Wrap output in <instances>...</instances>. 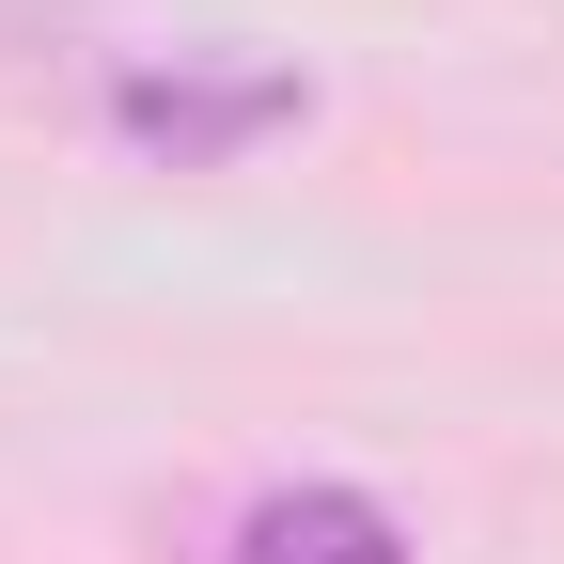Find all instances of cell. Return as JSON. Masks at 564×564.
<instances>
[{"label": "cell", "instance_id": "obj_2", "mask_svg": "<svg viewBox=\"0 0 564 564\" xmlns=\"http://www.w3.org/2000/svg\"><path fill=\"white\" fill-rule=\"evenodd\" d=\"M236 564H408V533L361 502V486H267L236 518Z\"/></svg>", "mask_w": 564, "mask_h": 564}, {"label": "cell", "instance_id": "obj_1", "mask_svg": "<svg viewBox=\"0 0 564 564\" xmlns=\"http://www.w3.org/2000/svg\"><path fill=\"white\" fill-rule=\"evenodd\" d=\"M299 63H126L110 79V126L141 141V158H173V173H220L251 158L267 126H299Z\"/></svg>", "mask_w": 564, "mask_h": 564}]
</instances>
